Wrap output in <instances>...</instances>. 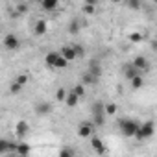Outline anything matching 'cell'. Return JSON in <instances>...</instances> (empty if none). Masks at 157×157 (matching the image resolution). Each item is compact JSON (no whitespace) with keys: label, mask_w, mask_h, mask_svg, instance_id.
Listing matches in <instances>:
<instances>
[{"label":"cell","mask_w":157,"mask_h":157,"mask_svg":"<svg viewBox=\"0 0 157 157\" xmlns=\"http://www.w3.org/2000/svg\"><path fill=\"white\" fill-rule=\"evenodd\" d=\"M83 4H94V6H98V0H83Z\"/></svg>","instance_id":"obj_32"},{"label":"cell","mask_w":157,"mask_h":157,"mask_svg":"<svg viewBox=\"0 0 157 157\" xmlns=\"http://www.w3.org/2000/svg\"><path fill=\"white\" fill-rule=\"evenodd\" d=\"M93 148H94V151H98L100 155L102 153H105V148H104V142L98 139V137H93Z\"/></svg>","instance_id":"obj_17"},{"label":"cell","mask_w":157,"mask_h":157,"mask_svg":"<svg viewBox=\"0 0 157 157\" xmlns=\"http://www.w3.org/2000/svg\"><path fill=\"white\" fill-rule=\"evenodd\" d=\"M89 72H93V74H94L96 78H100V76H102V68H100L98 65H93V67L89 68Z\"/></svg>","instance_id":"obj_29"},{"label":"cell","mask_w":157,"mask_h":157,"mask_svg":"<svg viewBox=\"0 0 157 157\" xmlns=\"http://www.w3.org/2000/svg\"><path fill=\"white\" fill-rule=\"evenodd\" d=\"M46 32H48V24H46V21H37L35 26H33V33H35V35H44Z\"/></svg>","instance_id":"obj_13"},{"label":"cell","mask_w":157,"mask_h":157,"mask_svg":"<svg viewBox=\"0 0 157 157\" xmlns=\"http://www.w3.org/2000/svg\"><path fill=\"white\" fill-rule=\"evenodd\" d=\"M68 107H76L78 105V102H80V96H78L74 91H67V96H65V100H63Z\"/></svg>","instance_id":"obj_10"},{"label":"cell","mask_w":157,"mask_h":157,"mask_svg":"<svg viewBox=\"0 0 157 157\" xmlns=\"http://www.w3.org/2000/svg\"><path fill=\"white\" fill-rule=\"evenodd\" d=\"M28 129H30V126H28V122H26V120H19V122H17V128H15V133H17V139H24V135L28 133Z\"/></svg>","instance_id":"obj_9"},{"label":"cell","mask_w":157,"mask_h":157,"mask_svg":"<svg viewBox=\"0 0 157 157\" xmlns=\"http://www.w3.org/2000/svg\"><path fill=\"white\" fill-rule=\"evenodd\" d=\"M22 89H24L22 85H19L17 82H13V83H11V87H10V93H11V94H19Z\"/></svg>","instance_id":"obj_25"},{"label":"cell","mask_w":157,"mask_h":157,"mask_svg":"<svg viewBox=\"0 0 157 157\" xmlns=\"http://www.w3.org/2000/svg\"><path fill=\"white\" fill-rule=\"evenodd\" d=\"M65 96H67V91H65V89H57V93H56V100H57V102H63Z\"/></svg>","instance_id":"obj_28"},{"label":"cell","mask_w":157,"mask_h":157,"mask_svg":"<svg viewBox=\"0 0 157 157\" xmlns=\"http://www.w3.org/2000/svg\"><path fill=\"white\" fill-rule=\"evenodd\" d=\"M35 109H37V113H39V115L46 117L48 113H52V104H50V102H39Z\"/></svg>","instance_id":"obj_14"},{"label":"cell","mask_w":157,"mask_h":157,"mask_svg":"<svg viewBox=\"0 0 157 157\" xmlns=\"http://www.w3.org/2000/svg\"><path fill=\"white\" fill-rule=\"evenodd\" d=\"M124 2L128 4V8L129 10H133V11H137L139 8H140V0H124Z\"/></svg>","instance_id":"obj_22"},{"label":"cell","mask_w":157,"mask_h":157,"mask_svg":"<svg viewBox=\"0 0 157 157\" xmlns=\"http://www.w3.org/2000/svg\"><path fill=\"white\" fill-rule=\"evenodd\" d=\"M44 63L48 68H57V70H63L68 67V61L59 54V52H48L44 56Z\"/></svg>","instance_id":"obj_1"},{"label":"cell","mask_w":157,"mask_h":157,"mask_svg":"<svg viewBox=\"0 0 157 157\" xmlns=\"http://www.w3.org/2000/svg\"><path fill=\"white\" fill-rule=\"evenodd\" d=\"M104 117H105V113H104V104H96L94 109H93V124H94V126H102V124H104Z\"/></svg>","instance_id":"obj_5"},{"label":"cell","mask_w":157,"mask_h":157,"mask_svg":"<svg viewBox=\"0 0 157 157\" xmlns=\"http://www.w3.org/2000/svg\"><path fill=\"white\" fill-rule=\"evenodd\" d=\"M131 43H140L142 41V33H139V32H133V33H129V37H128Z\"/></svg>","instance_id":"obj_24"},{"label":"cell","mask_w":157,"mask_h":157,"mask_svg":"<svg viewBox=\"0 0 157 157\" xmlns=\"http://www.w3.org/2000/svg\"><path fill=\"white\" fill-rule=\"evenodd\" d=\"M80 28H82V24H80V22H78V21H72V22H70V26H68V33H70V35H76L78 32H80Z\"/></svg>","instance_id":"obj_20"},{"label":"cell","mask_w":157,"mask_h":157,"mask_svg":"<svg viewBox=\"0 0 157 157\" xmlns=\"http://www.w3.org/2000/svg\"><path fill=\"white\" fill-rule=\"evenodd\" d=\"M15 82H17L19 85H22V87H24V85L28 83V76H26V74H21V76H17V80H15Z\"/></svg>","instance_id":"obj_27"},{"label":"cell","mask_w":157,"mask_h":157,"mask_svg":"<svg viewBox=\"0 0 157 157\" xmlns=\"http://www.w3.org/2000/svg\"><path fill=\"white\" fill-rule=\"evenodd\" d=\"M137 74H140V72H139L133 65H128V67L124 68V76L128 78V80H131V78H133V76H137Z\"/></svg>","instance_id":"obj_18"},{"label":"cell","mask_w":157,"mask_h":157,"mask_svg":"<svg viewBox=\"0 0 157 157\" xmlns=\"http://www.w3.org/2000/svg\"><path fill=\"white\" fill-rule=\"evenodd\" d=\"M2 44H4V48H6V50H10V52H15V50H19V46H21V41H19V37H17L15 33H8V35L2 39Z\"/></svg>","instance_id":"obj_3"},{"label":"cell","mask_w":157,"mask_h":157,"mask_svg":"<svg viewBox=\"0 0 157 157\" xmlns=\"http://www.w3.org/2000/svg\"><path fill=\"white\" fill-rule=\"evenodd\" d=\"M72 91H74L78 96H80V98H83V96H85V85H83V83H78Z\"/></svg>","instance_id":"obj_23"},{"label":"cell","mask_w":157,"mask_h":157,"mask_svg":"<svg viewBox=\"0 0 157 157\" xmlns=\"http://www.w3.org/2000/svg\"><path fill=\"white\" fill-rule=\"evenodd\" d=\"M129 82H131V87H133V89H140V87L144 85V78H142V74H137V76L131 78Z\"/></svg>","instance_id":"obj_16"},{"label":"cell","mask_w":157,"mask_h":157,"mask_svg":"<svg viewBox=\"0 0 157 157\" xmlns=\"http://www.w3.org/2000/svg\"><path fill=\"white\" fill-rule=\"evenodd\" d=\"M117 111H118L117 104H113V102H107V104H104V113H105V115H115Z\"/></svg>","instance_id":"obj_19"},{"label":"cell","mask_w":157,"mask_h":157,"mask_svg":"<svg viewBox=\"0 0 157 157\" xmlns=\"http://www.w3.org/2000/svg\"><path fill=\"white\" fill-rule=\"evenodd\" d=\"M139 72H146V70H150V63H148V59L144 57V56H137L135 59H133V63H131Z\"/></svg>","instance_id":"obj_7"},{"label":"cell","mask_w":157,"mask_h":157,"mask_svg":"<svg viewBox=\"0 0 157 157\" xmlns=\"http://www.w3.org/2000/svg\"><path fill=\"white\" fill-rule=\"evenodd\" d=\"M17 11H19V13H26V11H28V6H26V4H19V6H17Z\"/></svg>","instance_id":"obj_30"},{"label":"cell","mask_w":157,"mask_h":157,"mask_svg":"<svg viewBox=\"0 0 157 157\" xmlns=\"http://www.w3.org/2000/svg\"><path fill=\"white\" fill-rule=\"evenodd\" d=\"M96 8H98V6H94V4H83L82 10H83L85 15H94V13H96Z\"/></svg>","instance_id":"obj_21"},{"label":"cell","mask_w":157,"mask_h":157,"mask_svg":"<svg viewBox=\"0 0 157 157\" xmlns=\"http://www.w3.org/2000/svg\"><path fill=\"white\" fill-rule=\"evenodd\" d=\"M153 133H155V124H153V120H148L144 124H139V128H137L133 137L139 139V140H144V139H150Z\"/></svg>","instance_id":"obj_2"},{"label":"cell","mask_w":157,"mask_h":157,"mask_svg":"<svg viewBox=\"0 0 157 157\" xmlns=\"http://www.w3.org/2000/svg\"><path fill=\"white\" fill-rule=\"evenodd\" d=\"M15 151H17V153H21V155H24V153H28V151H30V148H28L26 144H17V146H15Z\"/></svg>","instance_id":"obj_26"},{"label":"cell","mask_w":157,"mask_h":157,"mask_svg":"<svg viewBox=\"0 0 157 157\" xmlns=\"http://www.w3.org/2000/svg\"><path fill=\"white\" fill-rule=\"evenodd\" d=\"M11 150H15V146H13L11 142H8L6 139H0V155H2V153H8V151H11Z\"/></svg>","instance_id":"obj_15"},{"label":"cell","mask_w":157,"mask_h":157,"mask_svg":"<svg viewBox=\"0 0 157 157\" xmlns=\"http://www.w3.org/2000/svg\"><path fill=\"white\" fill-rule=\"evenodd\" d=\"M74 50H76V57H80V56H83V52H85V50H83L82 46H74Z\"/></svg>","instance_id":"obj_31"},{"label":"cell","mask_w":157,"mask_h":157,"mask_svg":"<svg viewBox=\"0 0 157 157\" xmlns=\"http://www.w3.org/2000/svg\"><path fill=\"white\" fill-rule=\"evenodd\" d=\"M137 128H139V124H137L135 120H131V118H126V120L120 122V131H122L126 137H133L135 131H137Z\"/></svg>","instance_id":"obj_4"},{"label":"cell","mask_w":157,"mask_h":157,"mask_svg":"<svg viewBox=\"0 0 157 157\" xmlns=\"http://www.w3.org/2000/svg\"><path fill=\"white\" fill-rule=\"evenodd\" d=\"M39 4H41V10L43 11H48L50 13V11H56L59 8V0H41Z\"/></svg>","instance_id":"obj_8"},{"label":"cell","mask_w":157,"mask_h":157,"mask_svg":"<svg viewBox=\"0 0 157 157\" xmlns=\"http://www.w3.org/2000/svg\"><path fill=\"white\" fill-rule=\"evenodd\" d=\"M35 2H41V0H35Z\"/></svg>","instance_id":"obj_34"},{"label":"cell","mask_w":157,"mask_h":157,"mask_svg":"<svg viewBox=\"0 0 157 157\" xmlns=\"http://www.w3.org/2000/svg\"><path fill=\"white\" fill-rule=\"evenodd\" d=\"M111 2H115V4H120V2H124V0H111Z\"/></svg>","instance_id":"obj_33"},{"label":"cell","mask_w":157,"mask_h":157,"mask_svg":"<svg viewBox=\"0 0 157 157\" xmlns=\"http://www.w3.org/2000/svg\"><path fill=\"white\" fill-rule=\"evenodd\" d=\"M59 54L70 63V61H74L76 59V50H74V46H63L61 50H59Z\"/></svg>","instance_id":"obj_11"},{"label":"cell","mask_w":157,"mask_h":157,"mask_svg":"<svg viewBox=\"0 0 157 157\" xmlns=\"http://www.w3.org/2000/svg\"><path fill=\"white\" fill-rule=\"evenodd\" d=\"M98 80H100V78H96V76H94L93 72H89V70L82 76V83H83V85H94V83H98Z\"/></svg>","instance_id":"obj_12"},{"label":"cell","mask_w":157,"mask_h":157,"mask_svg":"<svg viewBox=\"0 0 157 157\" xmlns=\"http://www.w3.org/2000/svg\"><path fill=\"white\" fill-rule=\"evenodd\" d=\"M93 131H94V124H93V122H82L80 126H78V135L83 137V139L91 137Z\"/></svg>","instance_id":"obj_6"}]
</instances>
